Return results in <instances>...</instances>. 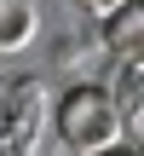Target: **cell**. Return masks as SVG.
I'll return each instance as SVG.
<instances>
[{"mask_svg":"<svg viewBox=\"0 0 144 156\" xmlns=\"http://www.w3.org/2000/svg\"><path fill=\"white\" fill-rule=\"evenodd\" d=\"M104 41H110V52H115V58L139 64V41H144V12H139V0L104 17Z\"/></svg>","mask_w":144,"mask_h":156,"instance_id":"obj_3","label":"cell"},{"mask_svg":"<svg viewBox=\"0 0 144 156\" xmlns=\"http://www.w3.org/2000/svg\"><path fill=\"white\" fill-rule=\"evenodd\" d=\"M40 29V6L35 0H0V58L23 52Z\"/></svg>","mask_w":144,"mask_h":156,"instance_id":"obj_2","label":"cell"},{"mask_svg":"<svg viewBox=\"0 0 144 156\" xmlns=\"http://www.w3.org/2000/svg\"><path fill=\"white\" fill-rule=\"evenodd\" d=\"M98 156H139V151H127V145H115V151H98Z\"/></svg>","mask_w":144,"mask_h":156,"instance_id":"obj_5","label":"cell"},{"mask_svg":"<svg viewBox=\"0 0 144 156\" xmlns=\"http://www.w3.org/2000/svg\"><path fill=\"white\" fill-rule=\"evenodd\" d=\"M58 133L63 145L81 156H98V151H115L121 145V110H115V93L98 87V81H81L58 98Z\"/></svg>","mask_w":144,"mask_h":156,"instance_id":"obj_1","label":"cell"},{"mask_svg":"<svg viewBox=\"0 0 144 156\" xmlns=\"http://www.w3.org/2000/svg\"><path fill=\"white\" fill-rule=\"evenodd\" d=\"M75 12H87V17H110V12H121V6H133V0H69Z\"/></svg>","mask_w":144,"mask_h":156,"instance_id":"obj_4","label":"cell"}]
</instances>
